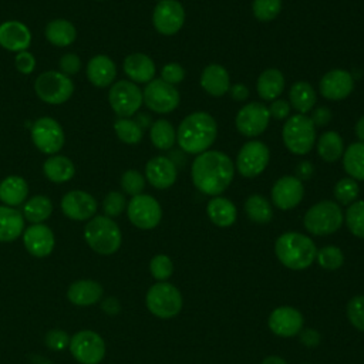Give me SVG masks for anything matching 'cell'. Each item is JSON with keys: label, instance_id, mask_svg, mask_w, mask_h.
<instances>
[{"label": "cell", "instance_id": "7402d4cb", "mask_svg": "<svg viewBox=\"0 0 364 364\" xmlns=\"http://www.w3.org/2000/svg\"><path fill=\"white\" fill-rule=\"evenodd\" d=\"M23 243L27 252L34 257H46L53 252L55 239L47 225L34 223L23 232Z\"/></svg>", "mask_w": 364, "mask_h": 364}, {"label": "cell", "instance_id": "7dc6e473", "mask_svg": "<svg viewBox=\"0 0 364 364\" xmlns=\"http://www.w3.org/2000/svg\"><path fill=\"white\" fill-rule=\"evenodd\" d=\"M127 208V200L124 193L117 192V191H111L109 193H107V196L102 200V209L105 216L108 218H117Z\"/></svg>", "mask_w": 364, "mask_h": 364}, {"label": "cell", "instance_id": "83f0119b", "mask_svg": "<svg viewBox=\"0 0 364 364\" xmlns=\"http://www.w3.org/2000/svg\"><path fill=\"white\" fill-rule=\"evenodd\" d=\"M67 297L75 306H91L102 297V286L95 280H77L70 284Z\"/></svg>", "mask_w": 364, "mask_h": 364}, {"label": "cell", "instance_id": "d6a6232c", "mask_svg": "<svg viewBox=\"0 0 364 364\" xmlns=\"http://www.w3.org/2000/svg\"><path fill=\"white\" fill-rule=\"evenodd\" d=\"M257 94L266 101H274L284 90V77L276 68L264 70L257 78Z\"/></svg>", "mask_w": 364, "mask_h": 364}, {"label": "cell", "instance_id": "f6af8a7d", "mask_svg": "<svg viewBox=\"0 0 364 364\" xmlns=\"http://www.w3.org/2000/svg\"><path fill=\"white\" fill-rule=\"evenodd\" d=\"M149 272L158 282H166L173 273V263L166 255H156L149 262Z\"/></svg>", "mask_w": 364, "mask_h": 364}, {"label": "cell", "instance_id": "9f6ffc18", "mask_svg": "<svg viewBox=\"0 0 364 364\" xmlns=\"http://www.w3.org/2000/svg\"><path fill=\"white\" fill-rule=\"evenodd\" d=\"M300 341L307 346V347H316L320 343V334L313 330V328H307V330H301L300 331Z\"/></svg>", "mask_w": 364, "mask_h": 364}, {"label": "cell", "instance_id": "484cf974", "mask_svg": "<svg viewBox=\"0 0 364 364\" xmlns=\"http://www.w3.org/2000/svg\"><path fill=\"white\" fill-rule=\"evenodd\" d=\"M202 88L212 97H222L229 91L230 78L225 67L219 64H209L200 74Z\"/></svg>", "mask_w": 364, "mask_h": 364}, {"label": "cell", "instance_id": "ffe728a7", "mask_svg": "<svg viewBox=\"0 0 364 364\" xmlns=\"http://www.w3.org/2000/svg\"><path fill=\"white\" fill-rule=\"evenodd\" d=\"M318 88L320 94L324 98L331 101H340L351 94L354 88V80L348 71L336 68L321 77Z\"/></svg>", "mask_w": 364, "mask_h": 364}, {"label": "cell", "instance_id": "f35d334b", "mask_svg": "<svg viewBox=\"0 0 364 364\" xmlns=\"http://www.w3.org/2000/svg\"><path fill=\"white\" fill-rule=\"evenodd\" d=\"M245 212L255 223H269L273 218V209L269 200L262 195H250L245 202Z\"/></svg>", "mask_w": 364, "mask_h": 364}, {"label": "cell", "instance_id": "6da1fadb", "mask_svg": "<svg viewBox=\"0 0 364 364\" xmlns=\"http://www.w3.org/2000/svg\"><path fill=\"white\" fill-rule=\"evenodd\" d=\"M192 182L195 188L209 196H218L229 188L235 176L232 159L220 151H205L192 162Z\"/></svg>", "mask_w": 364, "mask_h": 364}, {"label": "cell", "instance_id": "c3c4849f", "mask_svg": "<svg viewBox=\"0 0 364 364\" xmlns=\"http://www.w3.org/2000/svg\"><path fill=\"white\" fill-rule=\"evenodd\" d=\"M347 317L360 331H364V296H354L347 304Z\"/></svg>", "mask_w": 364, "mask_h": 364}, {"label": "cell", "instance_id": "5b68a950", "mask_svg": "<svg viewBox=\"0 0 364 364\" xmlns=\"http://www.w3.org/2000/svg\"><path fill=\"white\" fill-rule=\"evenodd\" d=\"M343 222L344 213L340 205L333 200H321L313 205L303 219L306 230L316 236H326L337 232Z\"/></svg>", "mask_w": 364, "mask_h": 364}, {"label": "cell", "instance_id": "f5cc1de1", "mask_svg": "<svg viewBox=\"0 0 364 364\" xmlns=\"http://www.w3.org/2000/svg\"><path fill=\"white\" fill-rule=\"evenodd\" d=\"M46 344L51 350L60 351V350H64L70 344V337L63 330H50L46 334Z\"/></svg>", "mask_w": 364, "mask_h": 364}, {"label": "cell", "instance_id": "9a60e30c", "mask_svg": "<svg viewBox=\"0 0 364 364\" xmlns=\"http://www.w3.org/2000/svg\"><path fill=\"white\" fill-rule=\"evenodd\" d=\"M269 121V108L262 102L253 101L239 109V112L236 114L235 124L242 135L253 138L266 131Z\"/></svg>", "mask_w": 364, "mask_h": 364}, {"label": "cell", "instance_id": "8992f818", "mask_svg": "<svg viewBox=\"0 0 364 364\" xmlns=\"http://www.w3.org/2000/svg\"><path fill=\"white\" fill-rule=\"evenodd\" d=\"M282 138L291 154L304 155L316 142V127L306 114H296L286 119Z\"/></svg>", "mask_w": 364, "mask_h": 364}, {"label": "cell", "instance_id": "f907efd6", "mask_svg": "<svg viewBox=\"0 0 364 364\" xmlns=\"http://www.w3.org/2000/svg\"><path fill=\"white\" fill-rule=\"evenodd\" d=\"M58 65H60V71L63 74L71 77V75H75L81 70V58L74 53H65L64 55H61Z\"/></svg>", "mask_w": 364, "mask_h": 364}, {"label": "cell", "instance_id": "ab89813d", "mask_svg": "<svg viewBox=\"0 0 364 364\" xmlns=\"http://www.w3.org/2000/svg\"><path fill=\"white\" fill-rule=\"evenodd\" d=\"M114 131L119 141L128 145H136L144 136V129L135 119L131 118H118L114 122Z\"/></svg>", "mask_w": 364, "mask_h": 364}, {"label": "cell", "instance_id": "60d3db41", "mask_svg": "<svg viewBox=\"0 0 364 364\" xmlns=\"http://www.w3.org/2000/svg\"><path fill=\"white\" fill-rule=\"evenodd\" d=\"M348 230L360 239H364V200H355L348 205L344 215Z\"/></svg>", "mask_w": 364, "mask_h": 364}, {"label": "cell", "instance_id": "9c48e42d", "mask_svg": "<svg viewBox=\"0 0 364 364\" xmlns=\"http://www.w3.org/2000/svg\"><path fill=\"white\" fill-rule=\"evenodd\" d=\"M30 136L34 146L48 156L58 154L65 142L64 129L53 117H40L36 119L30 129Z\"/></svg>", "mask_w": 364, "mask_h": 364}, {"label": "cell", "instance_id": "7a4b0ae2", "mask_svg": "<svg viewBox=\"0 0 364 364\" xmlns=\"http://www.w3.org/2000/svg\"><path fill=\"white\" fill-rule=\"evenodd\" d=\"M218 134L215 118L203 111L192 112L182 119L176 131V142L186 154L199 155L210 148Z\"/></svg>", "mask_w": 364, "mask_h": 364}, {"label": "cell", "instance_id": "e575fe53", "mask_svg": "<svg viewBox=\"0 0 364 364\" xmlns=\"http://www.w3.org/2000/svg\"><path fill=\"white\" fill-rule=\"evenodd\" d=\"M343 168L355 181H364V142H354L343 154Z\"/></svg>", "mask_w": 364, "mask_h": 364}, {"label": "cell", "instance_id": "d6986e66", "mask_svg": "<svg viewBox=\"0 0 364 364\" xmlns=\"http://www.w3.org/2000/svg\"><path fill=\"white\" fill-rule=\"evenodd\" d=\"M304 196V188L300 179L296 176H282L272 188V200L276 208L289 210L296 208Z\"/></svg>", "mask_w": 364, "mask_h": 364}, {"label": "cell", "instance_id": "ee69618b", "mask_svg": "<svg viewBox=\"0 0 364 364\" xmlns=\"http://www.w3.org/2000/svg\"><path fill=\"white\" fill-rule=\"evenodd\" d=\"M282 10V0H253V16L260 21H270L279 16Z\"/></svg>", "mask_w": 364, "mask_h": 364}, {"label": "cell", "instance_id": "4316f807", "mask_svg": "<svg viewBox=\"0 0 364 364\" xmlns=\"http://www.w3.org/2000/svg\"><path fill=\"white\" fill-rule=\"evenodd\" d=\"M43 173L44 176L54 183H64L73 179L75 175L74 162L65 155H50L43 162Z\"/></svg>", "mask_w": 364, "mask_h": 364}, {"label": "cell", "instance_id": "6f0895ef", "mask_svg": "<svg viewBox=\"0 0 364 364\" xmlns=\"http://www.w3.org/2000/svg\"><path fill=\"white\" fill-rule=\"evenodd\" d=\"M229 94L235 101H245L249 97V88L240 82L229 87Z\"/></svg>", "mask_w": 364, "mask_h": 364}, {"label": "cell", "instance_id": "be15d7a7", "mask_svg": "<svg viewBox=\"0 0 364 364\" xmlns=\"http://www.w3.org/2000/svg\"><path fill=\"white\" fill-rule=\"evenodd\" d=\"M262 364H287V363L279 355H269L262 361Z\"/></svg>", "mask_w": 364, "mask_h": 364}, {"label": "cell", "instance_id": "bcb514c9", "mask_svg": "<svg viewBox=\"0 0 364 364\" xmlns=\"http://www.w3.org/2000/svg\"><path fill=\"white\" fill-rule=\"evenodd\" d=\"M121 188L125 193L136 196L142 193L145 188V176L135 169H128L121 176Z\"/></svg>", "mask_w": 364, "mask_h": 364}, {"label": "cell", "instance_id": "3957f363", "mask_svg": "<svg viewBox=\"0 0 364 364\" xmlns=\"http://www.w3.org/2000/svg\"><path fill=\"white\" fill-rule=\"evenodd\" d=\"M274 253L287 269L303 270L316 260L317 249L309 236L299 232H286L276 239Z\"/></svg>", "mask_w": 364, "mask_h": 364}, {"label": "cell", "instance_id": "db71d44e", "mask_svg": "<svg viewBox=\"0 0 364 364\" xmlns=\"http://www.w3.org/2000/svg\"><path fill=\"white\" fill-rule=\"evenodd\" d=\"M269 114L276 119H286L289 118V114H290V104L282 98L274 100L269 107Z\"/></svg>", "mask_w": 364, "mask_h": 364}, {"label": "cell", "instance_id": "7bdbcfd3", "mask_svg": "<svg viewBox=\"0 0 364 364\" xmlns=\"http://www.w3.org/2000/svg\"><path fill=\"white\" fill-rule=\"evenodd\" d=\"M358 193H360L358 183L355 179L350 176L340 179L334 186L336 200L341 205H351L353 202H355Z\"/></svg>", "mask_w": 364, "mask_h": 364}, {"label": "cell", "instance_id": "7c38bea8", "mask_svg": "<svg viewBox=\"0 0 364 364\" xmlns=\"http://www.w3.org/2000/svg\"><path fill=\"white\" fill-rule=\"evenodd\" d=\"M70 353L80 364H100L105 355L102 337L92 330H81L70 338Z\"/></svg>", "mask_w": 364, "mask_h": 364}, {"label": "cell", "instance_id": "277c9868", "mask_svg": "<svg viewBox=\"0 0 364 364\" xmlns=\"http://www.w3.org/2000/svg\"><path fill=\"white\" fill-rule=\"evenodd\" d=\"M84 239L87 245L100 255L115 253L122 242V233L114 219L98 215L91 218L84 228Z\"/></svg>", "mask_w": 364, "mask_h": 364}, {"label": "cell", "instance_id": "4fadbf2b", "mask_svg": "<svg viewBox=\"0 0 364 364\" xmlns=\"http://www.w3.org/2000/svg\"><path fill=\"white\" fill-rule=\"evenodd\" d=\"M142 100L151 111L158 114H168L179 105L181 97L175 85H171L161 78H154L145 85L142 91Z\"/></svg>", "mask_w": 364, "mask_h": 364}, {"label": "cell", "instance_id": "11a10c76", "mask_svg": "<svg viewBox=\"0 0 364 364\" xmlns=\"http://www.w3.org/2000/svg\"><path fill=\"white\" fill-rule=\"evenodd\" d=\"M331 117H333V114H331V111L327 107H318V108H316L313 111L310 119L314 124V127L316 125L317 127H324V125H327L331 121Z\"/></svg>", "mask_w": 364, "mask_h": 364}, {"label": "cell", "instance_id": "d4e9b609", "mask_svg": "<svg viewBox=\"0 0 364 364\" xmlns=\"http://www.w3.org/2000/svg\"><path fill=\"white\" fill-rule=\"evenodd\" d=\"M122 68L129 81L135 84H148L154 80L156 71L152 58L144 53L128 54L122 63Z\"/></svg>", "mask_w": 364, "mask_h": 364}, {"label": "cell", "instance_id": "836d02e7", "mask_svg": "<svg viewBox=\"0 0 364 364\" xmlns=\"http://www.w3.org/2000/svg\"><path fill=\"white\" fill-rule=\"evenodd\" d=\"M23 216L26 220L34 223H43L53 213V202L48 196L34 195L23 205Z\"/></svg>", "mask_w": 364, "mask_h": 364}, {"label": "cell", "instance_id": "91938a15", "mask_svg": "<svg viewBox=\"0 0 364 364\" xmlns=\"http://www.w3.org/2000/svg\"><path fill=\"white\" fill-rule=\"evenodd\" d=\"M101 307H102V310L107 311L108 314H117V313L119 311V303H118V300L114 299V297L105 299V300L102 301Z\"/></svg>", "mask_w": 364, "mask_h": 364}, {"label": "cell", "instance_id": "1f68e13d", "mask_svg": "<svg viewBox=\"0 0 364 364\" xmlns=\"http://www.w3.org/2000/svg\"><path fill=\"white\" fill-rule=\"evenodd\" d=\"M206 213L210 222L219 228H229L235 223L237 210L233 202L226 198L215 196L206 205Z\"/></svg>", "mask_w": 364, "mask_h": 364}, {"label": "cell", "instance_id": "ac0fdd59", "mask_svg": "<svg viewBox=\"0 0 364 364\" xmlns=\"http://www.w3.org/2000/svg\"><path fill=\"white\" fill-rule=\"evenodd\" d=\"M267 326L279 337H293L303 330V316L294 307L280 306L270 313Z\"/></svg>", "mask_w": 364, "mask_h": 364}, {"label": "cell", "instance_id": "816d5d0a", "mask_svg": "<svg viewBox=\"0 0 364 364\" xmlns=\"http://www.w3.org/2000/svg\"><path fill=\"white\" fill-rule=\"evenodd\" d=\"M14 65L18 70V73L28 75L36 68V57H34V54H31L27 50L26 51H20L14 57Z\"/></svg>", "mask_w": 364, "mask_h": 364}, {"label": "cell", "instance_id": "52a82bcc", "mask_svg": "<svg viewBox=\"0 0 364 364\" xmlns=\"http://www.w3.org/2000/svg\"><path fill=\"white\" fill-rule=\"evenodd\" d=\"M34 92L43 102L60 105L71 98L74 82L61 71L48 70L37 75L34 81Z\"/></svg>", "mask_w": 364, "mask_h": 364}, {"label": "cell", "instance_id": "603a6c76", "mask_svg": "<svg viewBox=\"0 0 364 364\" xmlns=\"http://www.w3.org/2000/svg\"><path fill=\"white\" fill-rule=\"evenodd\" d=\"M31 44L30 28L17 20H7L0 24V47L7 51H26Z\"/></svg>", "mask_w": 364, "mask_h": 364}, {"label": "cell", "instance_id": "ba28073f", "mask_svg": "<svg viewBox=\"0 0 364 364\" xmlns=\"http://www.w3.org/2000/svg\"><path fill=\"white\" fill-rule=\"evenodd\" d=\"M145 303L154 316L159 318H172L182 309V294L176 286L168 282H158L149 287Z\"/></svg>", "mask_w": 364, "mask_h": 364}, {"label": "cell", "instance_id": "e0dca14e", "mask_svg": "<svg viewBox=\"0 0 364 364\" xmlns=\"http://www.w3.org/2000/svg\"><path fill=\"white\" fill-rule=\"evenodd\" d=\"M63 213L73 220H90L94 218L97 212V200L95 198L80 189H74L67 192L60 202Z\"/></svg>", "mask_w": 364, "mask_h": 364}, {"label": "cell", "instance_id": "30bf717a", "mask_svg": "<svg viewBox=\"0 0 364 364\" xmlns=\"http://www.w3.org/2000/svg\"><path fill=\"white\" fill-rule=\"evenodd\" d=\"M108 102L118 118H131L144 102L142 91L135 82L119 80L109 87Z\"/></svg>", "mask_w": 364, "mask_h": 364}, {"label": "cell", "instance_id": "74e56055", "mask_svg": "<svg viewBox=\"0 0 364 364\" xmlns=\"http://www.w3.org/2000/svg\"><path fill=\"white\" fill-rule=\"evenodd\" d=\"M149 138L155 148L161 151H166L175 145L176 131L168 119H156L151 125Z\"/></svg>", "mask_w": 364, "mask_h": 364}, {"label": "cell", "instance_id": "8fae6325", "mask_svg": "<svg viewBox=\"0 0 364 364\" xmlns=\"http://www.w3.org/2000/svg\"><path fill=\"white\" fill-rule=\"evenodd\" d=\"M127 215L134 226L138 229L149 230L159 225L162 219V209L154 196L139 193L132 196L127 203Z\"/></svg>", "mask_w": 364, "mask_h": 364}, {"label": "cell", "instance_id": "44dd1931", "mask_svg": "<svg viewBox=\"0 0 364 364\" xmlns=\"http://www.w3.org/2000/svg\"><path fill=\"white\" fill-rule=\"evenodd\" d=\"M178 169L169 156L158 155L145 165V178L156 189H168L176 182Z\"/></svg>", "mask_w": 364, "mask_h": 364}, {"label": "cell", "instance_id": "cb8c5ba5", "mask_svg": "<svg viewBox=\"0 0 364 364\" xmlns=\"http://www.w3.org/2000/svg\"><path fill=\"white\" fill-rule=\"evenodd\" d=\"M87 80L97 88L111 87L117 77V65L108 55L98 54L88 60L85 68Z\"/></svg>", "mask_w": 364, "mask_h": 364}, {"label": "cell", "instance_id": "8d00e7d4", "mask_svg": "<svg viewBox=\"0 0 364 364\" xmlns=\"http://www.w3.org/2000/svg\"><path fill=\"white\" fill-rule=\"evenodd\" d=\"M317 152L326 162H334L344 154L343 138L336 131H327L317 141Z\"/></svg>", "mask_w": 364, "mask_h": 364}, {"label": "cell", "instance_id": "b9f144b4", "mask_svg": "<svg viewBox=\"0 0 364 364\" xmlns=\"http://www.w3.org/2000/svg\"><path fill=\"white\" fill-rule=\"evenodd\" d=\"M316 260L326 270H336L343 266L344 255L337 246H324L317 250Z\"/></svg>", "mask_w": 364, "mask_h": 364}, {"label": "cell", "instance_id": "2e32d148", "mask_svg": "<svg viewBox=\"0 0 364 364\" xmlns=\"http://www.w3.org/2000/svg\"><path fill=\"white\" fill-rule=\"evenodd\" d=\"M185 21L183 6L178 0H161L152 13V23L158 33L172 36L178 33Z\"/></svg>", "mask_w": 364, "mask_h": 364}, {"label": "cell", "instance_id": "6125c7cd", "mask_svg": "<svg viewBox=\"0 0 364 364\" xmlns=\"http://www.w3.org/2000/svg\"><path fill=\"white\" fill-rule=\"evenodd\" d=\"M135 121L139 124V127H141L142 129H145L146 127L152 125V124H151V117H149V115H146V114H139V115L136 117V119H135Z\"/></svg>", "mask_w": 364, "mask_h": 364}, {"label": "cell", "instance_id": "f546056e", "mask_svg": "<svg viewBox=\"0 0 364 364\" xmlns=\"http://www.w3.org/2000/svg\"><path fill=\"white\" fill-rule=\"evenodd\" d=\"M24 216L11 206L0 205V242H13L23 235Z\"/></svg>", "mask_w": 364, "mask_h": 364}, {"label": "cell", "instance_id": "f1b7e54d", "mask_svg": "<svg viewBox=\"0 0 364 364\" xmlns=\"http://www.w3.org/2000/svg\"><path fill=\"white\" fill-rule=\"evenodd\" d=\"M28 196V185L18 175H9L0 182V200L6 206L16 208L23 205Z\"/></svg>", "mask_w": 364, "mask_h": 364}, {"label": "cell", "instance_id": "5bb4252c", "mask_svg": "<svg viewBox=\"0 0 364 364\" xmlns=\"http://www.w3.org/2000/svg\"><path fill=\"white\" fill-rule=\"evenodd\" d=\"M269 159L270 151L263 142L249 141L240 148L236 156V168L242 176L255 178L266 169Z\"/></svg>", "mask_w": 364, "mask_h": 364}, {"label": "cell", "instance_id": "4dcf8cb0", "mask_svg": "<svg viewBox=\"0 0 364 364\" xmlns=\"http://www.w3.org/2000/svg\"><path fill=\"white\" fill-rule=\"evenodd\" d=\"M47 41L55 47H68L77 38L75 26L65 18H54L44 28Z\"/></svg>", "mask_w": 364, "mask_h": 364}, {"label": "cell", "instance_id": "d590c367", "mask_svg": "<svg viewBox=\"0 0 364 364\" xmlns=\"http://www.w3.org/2000/svg\"><path fill=\"white\" fill-rule=\"evenodd\" d=\"M289 100L299 114H306L316 104V92L307 81H297L290 87Z\"/></svg>", "mask_w": 364, "mask_h": 364}, {"label": "cell", "instance_id": "681fc988", "mask_svg": "<svg viewBox=\"0 0 364 364\" xmlns=\"http://www.w3.org/2000/svg\"><path fill=\"white\" fill-rule=\"evenodd\" d=\"M183 77H185V70L178 63H168L161 70V80H164L165 82H168L171 85L181 82L183 80Z\"/></svg>", "mask_w": 364, "mask_h": 364}, {"label": "cell", "instance_id": "680465c9", "mask_svg": "<svg viewBox=\"0 0 364 364\" xmlns=\"http://www.w3.org/2000/svg\"><path fill=\"white\" fill-rule=\"evenodd\" d=\"M313 175V165L309 161H301L296 166V178L297 179H309Z\"/></svg>", "mask_w": 364, "mask_h": 364}, {"label": "cell", "instance_id": "94428289", "mask_svg": "<svg viewBox=\"0 0 364 364\" xmlns=\"http://www.w3.org/2000/svg\"><path fill=\"white\" fill-rule=\"evenodd\" d=\"M354 131H355L357 138H358L361 142H364V117H361V118L355 122Z\"/></svg>", "mask_w": 364, "mask_h": 364}]
</instances>
